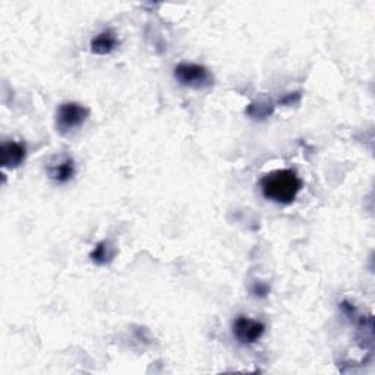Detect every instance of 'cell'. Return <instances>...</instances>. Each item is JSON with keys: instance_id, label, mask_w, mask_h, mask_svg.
<instances>
[{"instance_id": "1", "label": "cell", "mask_w": 375, "mask_h": 375, "mask_svg": "<svg viewBox=\"0 0 375 375\" xmlns=\"http://www.w3.org/2000/svg\"><path fill=\"white\" fill-rule=\"evenodd\" d=\"M261 192L264 198L276 204H292L302 189L301 177L291 169L273 170L263 176Z\"/></svg>"}, {"instance_id": "2", "label": "cell", "mask_w": 375, "mask_h": 375, "mask_svg": "<svg viewBox=\"0 0 375 375\" xmlns=\"http://www.w3.org/2000/svg\"><path fill=\"white\" fill-rule=\"evenodd\" d=\"M89 117V109L80 103L68 101L61 104L56 112V128L62 135H68L81 128Z\"/></svg>"}, {"instance_id": "3", "label": "cell", "mask_w": 375, "mask_h": 375, "mask_svg": "<svg viewBox=\"0 0 375 375\" xmlns=\"http://www.w3.org/2000/svg\"><path fill=\"white\" fill-rule=\"evenodd\" d=\"M176 81L188 88L205 89L213 85V75L205 66L198 64H179L175 68Z\"/></svg>"}, {"instance_id": "4", "label": "cell", "mask_w": 375, "mask_h": 375, "mask_svg": "<svg viewBox=\"0 0 375 375\" xmlns=\"http://www.w3.org/2000/svg\"><path fill=\"white\" fill-rule=\"evenodd\" d=\"M232 332L235 339L241 344H253L265 333V324L258 320L248 318L241 315L233 321Z\"/></svg>"}, {"instance_id": "5", "label": "cell", "mask_w": 375, "mask_h": 375, "mask_svg": "<svg viewBox=\"0 0 375 375\" xmlns=\"http://www.w3.org/2000/svg\"><path fill=\"white\" fill-rule=\"evenodd\" d=\"M47 175L59 185L68 184L75 175V161L69 156L57 157L56 161H52L47 166Z\"/></svg>"}, {"instance_id": "6", "label": "cell", "mask_w": 375, "mask_h": 375, "mask_svg": "<svg viewBox=\"0 0 375 375\" xmlns=\"http://www.w3.org/2000/svg\"><path fill=\"white\" fill-rule=\"evenodd\" d=\"M0 154H2V166L5 169H18L25 161L27 148L18 141H9L2 144Z\"/></svg>"}, {"instance_id": "7", "label": "cell", "mask_w": 375, "mask_h": 375, "mask_svg": "<svg viewBox=\"0 0 375 375\" xmlns=\"http://www.w3.org/2000/svg\"><path fill=\"white\" fill-rule=\"evenodd\" d=\"M119 44L117 36L113 31V29H104V31L98 33L91 43H89V47H91V52L98 56H106L110 54Z\"/></svg>"}, {"instance_id": "8", "label": "cell", "mask_w": 375, "mask_h": 375, "mask_svg": "<svg viewBox=\"0 0 375 375\" xmlns=\"http://www.w3.org/2000/svg\"><path fill=\"white\" fill-rule=\"evenodd\" d=\"M113 257H115V249L108 241L98 242L94 251L89 253V258H91L97 265H106L112 263Z\"/></svg>"}, {"instance_id": "9", "label": "cell", "mask_w": 375, "mask_h": 375, "mask_svg": "<svg viewBox=\"0 0 375 375\" xmlns=\"http://www.w3.org/2000/svg\"><path fill=\"white\" fill-rule=\"evenodd\" d=\"M270 106H272V104H270ZM270 106H267V104H261V103H258V104H251V109H257V113H253L252 115V117H267L268 115H272L273 113V108H270Z\"/></svg>"}]
</instances>
